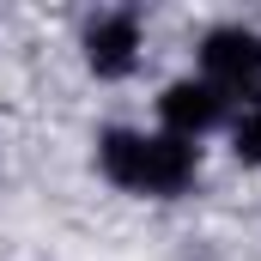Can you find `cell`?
Masks as SVG:
<instances>
[{"label": "cell", "instance_id": "1", "mask_svg": "<svg viewBox=\"0 0 261 261\" xmlns=\"http://www.w3.org/2000/svg\"><path fill=\"white\" fill-rule=\"evenodd\" d=\"M200 79L225 97L237 91H255L261 85V31L249 24H219L200 37Z\"/></svg>", "mask_w": 261, "mask_h": 261}, {"label": "cell", "instance_id": "4", "mask_svg": "<svg viewBox=\"0 0 261 261\" xmlns=\"http://www.w3.org/2000/svg\"><path fill=\"white\" fill-rule=\"evenodd\" d=\"M200 170L195 140L176 134H146V170H140V195H182Z\"/></svg>", "mask_w": 261, "mask_h": 261}, {"label": "cell", "instance_id": "3", "mask_svg": "<svg viewBox=\"0 0 261 261\" xmlns=\"http://www.w3.org/2000/svg\"><path fill=\"white\" fill-rule=\"evenodd\" d=\"M85 67L97 79H128L140 67V18L134 12H103L85 31Z\"/></svg>", "mask_w": 261, "mask_h": 261}, {"label": "cell", "instance_id": "6", "mask_svg": "<svg viewBox=\"0 0 261 261\" xmlns=\"http://www.w3.org/2000/svg\"><path fill=\"white\" fill-rule=\"evenodd\" d=\"M231 152H237V164H261V103H249L231 122Z\"/></svg>", "mask_w": 261, "mask_h": 261}, {"label": "cell", "instance_id": "2", "mask_svg": "<svg viewBox=\"0 0 261 261\" xmlns=\"http://www.w3.org/2000/svg\"><path fill=\"white\" fill-rule=\"evenodd\" d=\"M225 110H231V97L213 91L206 79H176V85H164V97H158L164 134H176V140H200L206 128L225 122Z\"/></svg>", "mask_w": 261, "mask_h": 261}, {"label": "cell", "instance_id": "5", "mask_svg": "<svg viewBox=\"0 0 261 261\" xmlns=\"http://www.w3.org/2000/svg\"><path fill=\"white\" fill-rule=\"evenodd\" d=\"M97 170H103L116 189L140 195V170H146V134H134V128H103V134H97Z\"/></svg>", "mask_w": 261, "mask_h": 261}]
</instances>
